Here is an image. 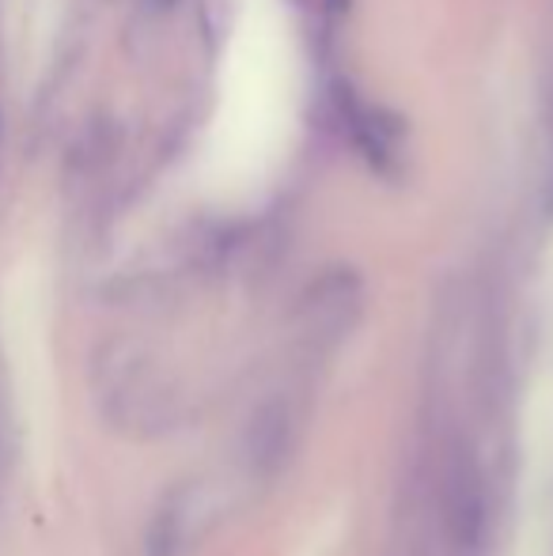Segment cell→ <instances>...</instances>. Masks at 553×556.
I'll use <instances>...</instances> for the list:
<instances>
[{"label":"cell","instance_id":"5","mask_svg":"<svg viewBox=\"0 0 553 556\" xmlns=\"http://www.w3.org/2000/svg\"><path fill=\"white\" fill-rule=\"evenodd\" d=\"M341 129L349 132L353 148L372 163V167H391L402 160V129L399 117L384 111L379 103H368L356 91H341Z\"/></svg>","mask_w":553,"mask_h":556},{"label":"cell","instance_id":"4","mask_svg":"<svg viewBox=\"0 0 553 556\" xmlns=\"http://www.w3.org/2000/svg\"><path fill=\"white\" fill-rule=\"evenodd\" d=\"M216 504L221 500L205 489V484H178L155 511V522L148 530V549L152 556H175L198 534H205L216 522Z\"/></svg>","mask_w":553,"mask_h":556},{"label":"cell","instance_id":"6","mask_svg":"<svg viewBox=\"0 0 553 556\" xmlns=\"http://www.w3.org/2000/svg\"><path fill=\"white\" fill-rule=\"evenodd\" d=\"M144 4L152 8V12H167V8L175 4V0H144Z\"/></svg>","mask_w":553,"mask_h":556},{"label":"cell","instance_id":"3","mask_svg":"<svg viewBox=\"0 0 553 556\" xmlns=\"http://www.w3.org/2000/svg\"><path fill=\"white\" fill-rule=\"evenodd\" d=\"M300 440V402L288 394L259 405L243 432V466L251 477H277Z\"/></svg>","mask_w":553,"mask_h":556},{"label":"cell","instance_id":"2","mask_svg":"<svg viewBox=\"0 0 553 556\" xmlns=\"http://www.w3.org/2000/svg\"><path fill=\"white\" fill-rule=\"evenodd\" d=\"M356 315H361V285L353 273L338 269L326 273L311 292L303 295L300 307V330L311 352H326L353 330Z\"/></svg>","mask_w":553,"mask_h":556},{"label":"cell","instance_id":"1","mask_svg":"<svg viewBox=\"0 0 553 556\" xmlns=\"http://www.w3.org/2000/svg\"><path fill=\"white\" fill-rule=\"evenodd\" d=\"M440 504H443V530L448 542L458 553H478L486 542V481L481 469L474 462V454L466 446H451L443 458V477H440Z\"/></svg>","mask_w":553,"mask_h":556}]
</instances>
